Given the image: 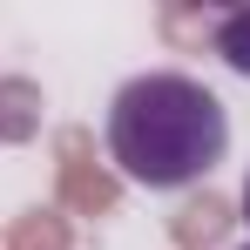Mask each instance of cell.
I'll use <instances>...</instances> for the list:
<instances>
[{
    "label": "cell",
    "instance_id": "obj_1",
    "mask_svg": "<svg viewBox=\"0 0 250 250\" xmlns=\"http://www.w3.org/2000/svg\"><path fill=\"white\" fill-rule=\"evenodd\" d=\"M230 156V115L203 82L156 68L108 102V163L142 189H189Z\"/></svg>",
    "mask_w": 250,
    "mask_h": 250
},
{
    "label": "cell",
    "instance_id": "obj_6",
    "mask_svg": "<svg viewBox=\"0 0 250 250\" xmlns=\"http://www.w3.org/2000/svg\"><path fill=\"white\" fill-rule=\"evenodd\" d=\"M244 250H250V244H244Z\"/></svg>",
    "mask_w": 250,
    "mask_h": 250
},
{
    "label": "cell",
    "instance_id": "obj_2",
    "mask_svg": "<svg viewBox=\"0 0 250 250\" xmlns=\"http://www.w3.org/2000/svg\"><path fill=\"white\" fill-rule=\"evenodd\" d=\"M34 122H41V95L27 82H0V135L21 142V135H34Z\"/></svg>",
    "mask_w": 250,
    "mask_h": 250
},
{
    "label": "cell",
    "instance_id": "obj_5",
    "mask_svg": "<svg viewBox=\"0 0 250 250\" xmlns=\"http://www.w3.org/2000/svg\"><path fill=\"white\" fill-rule=\"evenodd\" d=\"M244 223H250V183H244Z\"/></svg>",
    "mask_w": 250,
    "mask_h": 250
},
{
    "label": "cell",
    "instance_id": "obj_3",
    "mask_svg": "<svg viewBox=\"0 0 250 250\" xmlns=\"http://www.w3.org/2000/svg\"><path fill=\"white\" fill-rule=\"evenodd\" d=\"M209 41H216V54H223V61L237 68V75H250V7H237V14H223Z\"/></svg>",
    "mask_w": 250,
    "mask_h": 250
},
{
    "label": "cell",
    "instance_id": "obj_4",
    "mask_svg": "<svg viewBox=\"0 0 250 250\" xmlns=\"http://www.w3.org/2000/svg\"><path fill=\"white\" fill-rule=\"evenodd\" d=\"M21 250H61V230H21Z\"/></svg>",
    "mask_w": 250,
    "mask_h": 250
}]
</instances>
